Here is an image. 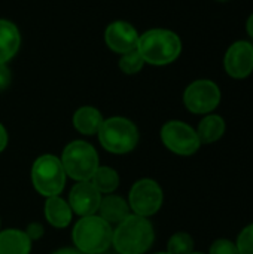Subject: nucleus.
I'll use <instances>...</instances> for the list:
<instances>
[{
  "label": "nucleus",
  "mask_w": 253,
  "mask_h": 254,
  "mask_svg": "<svg viewBox=\"0 0 253 254\" xmlns=\"http://www.w3.org/2000/svg\"><path fill=\"white\" fill-rule=\"evenodd\" d=\"M154 241L155 231L148 217L130 214L113 229L112 246L119 254H145Z\"/></svg>",
  "instance_id": "obj_1"
},
{
  "label": "nucleus",
  "mask_w": 253,
  "mask_h": 254,
  "mask_svg": "<svg viewBox=\"0 0 253 254\" xmlns=\"http://www.w3.org/2000/svg\"><path fill=\"white\" fill-rule=\"evenodd\" d=\"M137 51L145 63L167 65L174 63L182 52L180 37L167 28H151L139 36Z\"/></svg>",
  "instance_id": "obj_2"
},
{
  "label": "nucleus",
  "mask_w": 253,
  "mask_h": 254,
  "mask_svg": "<svg viewBox=\"0 0 253 254\" xmlns=\"http://www.w3.org/2000/svg\"><path fill=\"white\" fill-rule=\"evenodd\" d=\"M113 229L100 216L81 217L72 231L75 249L84 254H103L112 246Z\"/></svg>",
  "instance_id": "obj_3"
},
{
  "label": "nucleus",
  "mask_w": 253,
  "mask_h": 254,
  "mask_svg": "<svg viewBox=\"0 0 253 254\" xmlns=\"http://www.w3.org/2000/svg\"><path fill=\"white\" fill-rule=\"evenodd\" d=\"M97 135L103 149L113 155H125L133 152L140 138L136 124L122 116L104 119Z\"/></svg>",
  "instance_id": "obj_4"
},
{
  "label": "nucleus",
  "mask_w": 253,
  "mask_h": 254,
  "mask_svg": "<svg viewBox=\"0 0 253 254\" xmlns=\"http://www.w3.org/2000/svg\"><path fill=\"white\" fill-rule=\"evenodd\" d=\"M60 159L66 176L75 182H89L100 167L95 147L84 140L70 141Z\"/></svg>",
  "instance_id": "obj_5"
},
{
  "label": "nucleus",
  "mask_w": 253,
  "mask_h": 254,
  "mask_svg": "<svg viewBox=\"0 0 253 254\" xmlns=\"http://www.w3.org/2000/svg\"><path fill=\"white\" fill-rule=\"evenodd\" d=\"M66 171L61 159L55 155H42L31 165V183L34 190L45 196H60L66 186Z\"/></svg>",
  "instance_id": "obj_6"
},
{
  "label": "nucleus",
  "mask_w": 253,
  "mask_h": 254,
  "mask_svg": "<svg viewBox=\"0 0 253 254\" xmlns=\"http://www.w3.org/2000/svg\"><path fill=\"white\" fill-rule=\"evenodd\" d=\"M164 193L158 182L152 179H140L137 180L128 193V205L133 214L142 217H151L160 211L163 207Z\"/></svg>",
  "instance_id": "obj_7"
},
{
  "label": "nucleus",
  "mask_w": 253,
  "mask_h": 254,
  "mask_svg": "<svg viewBox=\"0 0 253 254\" xmlns=\"http://www.w3.org/2000/svg\"><path fill=\"white\" fill-rule=\"evenodd\" d=\"M161 141L170 152L180 156H191L201 146L197 131L182 121L166 122L161 128Z\"/></svg>",
  "instance_id": "obj_8"
},
{
  "label": "nucleus",
  "mask_w": 253,
  "mask_h": 254,
  "mask_svg": "<svg viewBox=\"0 0 253 254\" xmlns=\"http://www.w3.org/2000/svg\"><path fill=\"white\" fill-rule=\"evenodd\" d=\"M221 89L210 79L191 82L183 92V104L194 115H209L221 103Z\"/></svg>",
  "instance_id": "obj_9"
},
{
  "label": "nucleus",
  "mask_w": 253,
  "mask_h": 254,
  "mask_svg": "<svg viewBox=\"0 0 253 254\" xmlns=\"http://www.w3.org/2000/svg\"><path fill=\"white\" fill-rule=\"evenodd\" d=\"M224 67L230 77L246 79L253 71V45L246 40L234 42L225 52Z\"/></svg>",
  "instance_id": "obj_10"
},
{
  "label": "nucleus",
  "mask_w": 253,
  "mask_h": 254,
  "mask_svg": "<svg viewBox=\"0 0 253 254\" xmlns=\"http://www.w3.org/2000/svg\"><path fill=\"white\" fill-rule=\"evenodd\" d=\"M139 36L140 34L136 30V27H133V24H130L128 21H122V19L110 22L104 30L106 46L110 51L121 55L133 49H137Z\"/></svg>",
  "instance_id": "obj_11"
},
{
  "label": "nucleus",
  "mask_w": 253,
  "mask_h": 254,
  "mask_svg": "<svg viewBox=\"0 0 253 254\" xmlns=\"http://www.w3.org/2000/svg\"><path fill=\"white\" fill-rule=\"evenodd\" d=\"M101 198V193L91 182H76V185L70 189L67 202L76 216L86 217L94 216L98 211Z\"/></svg>",
  "instance_id": "obj_12"
},
{
  "label": "nucleus",
  "mask_w": 253,
  "mask_h": 254,
  "mask_svg": "<svg viewBox=\"0 0 253 254\" xmlns=\"http://www.w3.org/2000/svg\"><path fill=\"white\" fill-rule=\"evenodd\" d=\"M97 213L109 225H118L125 217H128L131 214V210H130L127 199H124L119 195L110 193V195H104L101 198V202H100Z\"/></svg>",
  "instance_id": "obj_13"
},
{
  "label": "nucleus",
  "mask_w": 253,
  "mask_h": 254,
  "mask_svg": "<svg viewBox=\"0 0 253 254\" xmlns=\"http://www.w3.org/2000/svg\"><path fill=\"white\" fill-rule=\"evenodd\" d=\"M45 219L55 229H64L72 223L73 211L69 202L60 196H51L45 201Z\"/></svg>",
  "instance_id": "obj_14"
},
{
  "label": "nucleus",
  "mask_w": 253,
  "mask_h": 254,
  "mask_svg": "<svg viewBox=\"0 0 253 254\" xmlns=\"http://www.w3.org/2000/svg\"><path fill=\"white\" fill-rule=\"evenodd\" d=\"M21 45V34L18 27L9 21L0 18V63L7 64L10 61Z\"/></svg>",
  "instance_id": "obj_15"
},
{
  "label": "nucleus",
  "mask_w": 253,
  "mask_h": 254,
  "mask_svg": "<svg viewBox=\"0 0 253 254\" xmlns=\"http://www.w3.org/2000/svg\"><path fill=\"white\" fill-rule=\"evenodd\" d=\"M101 112L92 106H82L73 113V127L78 132L84 135H95L98 134L103 125Z\"/></svg>",
  "instance_id": "obj_16"
},
{
  "label": "nucleus",
  "mask_w": 253,
  "mask_h": 254,
  "mask_svg": "<svg viewBox=\"0 0 253 254\" xmlns=\"http://www.w3.org/2000/svg\"><path fill=\"white\" fill-rule=\"evenodd\" d=\"M31 240L21 229L0 231V254H30Z\"/></svg>",
  "instance_id": "obj_17"
},
{
  "label": "nucleus",
  "mask_w": 253,
  "mask_h": 254,
  "mask_svg": "<svg viewBox=\"0 0 253 254\" xmlns=\"http://www.w3.org/2000/svg\"><path fill=\"white\" fill-rule=\"evenodd\" d=\"M225 129H227V124L224 118L219 115L209 113L200 121L198 128L195 131L201 144H210L221 140L225 134Z\"/></svg>",
  "instance_id": "obj_18"
},
{
  "label": "nucleus",
  "mask_w": 253,
  "mask_h": 254,
  "mask_svg": "<svg viewBox=\"0 0 253 254\" xmlns=\"http://www.w3.org/2000/svg\"><path fill=\"white\" fill-rule=\"evenodd\" d=\"M101 195L113 193L119 186V174L112 167H98L89 180Z\"/></svg>",
  "instance_id": "obj_19"
},
{
  "label": "nucleus",
  "mask_w": 253,
  "mask_h": 254,
  "mask_svg": "<svg viewBox=\"0 0 253 254\" xmlns=\"http://www.w3.org/2000/svg\"><path fill=\"white\" fill-rule=\"evenodd\" d=\"M194 252V238L186 232H177L167 243V253L191 254Z\"/></svg>",
  "instance_id": "obj_20"
},
{
  "label": "nucleus",
  "mask_w": 253,
  "mask_h": 254,
  "mask_svg": "<svg viewBox=\"0 0 253 254\" xmlns=\"http://www.w3.org/2000/svg\"><path fill=\"white\" fill-rule=\"evenodd\" d=\"M118 65H119L122 73H125V74H136V73H139L143 68L145 61H143L140 52L137 49H133V51L121 55Z\"/></svg>",
  "instance_id": "obj_21"
},
{
  "label": "nucleus",
  "mask_w": 253,
  "mask_h": 254,
  "mask_svg": "<svg viewBox=\"0 0 253 254\" xmlns=\"http://www.w3.org/2000/svg\"><path fill=\"white\" fill-rule=\"evenodd\" d=\"M236 246L240 254H253V223L240 232Z\"/></svg>",
  "instance_id": "obj_22"
},
{
  "label": "nucleus",
  "mask_w": 253,
  "mask_h": 254,
  "mask_svg": "<svg viewBox=\"0 0 253 254\" xmlns=\"http://www.w3.org/2000/svg\"><path fill=\"white\" fill-rule=\"evenodd\" d=\"M209 254H240L239 249L236 246V243H233L231 240L227 238H219L216 240L212 246Z\"/></svg>",
  "instance_id": "obj_23"
},
{
  "label": "nucleus",
  "mask_w": 253,
  "mask_h": 254,
  "mask_svg": "<svg viewBox=\"0 0 253 254\" xmlns=\"http://www.w3.org/2000/svg\"><path fill=\"white\" fill-rule=\"evenodd\" d=\"M24 232L27 234V237H28V238L31 240V243H33V241H37V240H40V238L43 237L45 229H43V226H42L40 223L31 222V223H28V226H27V229H25Z\"/></svg>",
  "instance_id": "obj_24"
},
{
  "label": "nucleus",
  "mask_w": 253,
  "mask_h": 254,
  "mask_svg": "<svg viewBox=\"0 0 253 254\" xmlns=\"http://www.w3.org/2000/svg\"><path fill=\"white\" fill-rule=\"evenodd\" d=\"M10 80H12V74H10L7 64L0 63V91L6 89L9 86Z\"/></svg>",
  "instance_id": "obj_25"
},
{
  "label": "nucleus",
  "mask_w": 253,
  "mask_h": 254,
  "mask_svg": "<svg viewBox=\"0 0 253 254\" xmlns=\"http://www.w3.org/2000/svg\"><path fill=\"white\" fill-rule=\"evenodd\" d=\"M7 141H9V137H7V131L6 128L3 127V124L0 122V153L6 149L7 146Z\"/></svg>",
  "instance_id": "obj_26"
},
{
  "label": "nucleus",
  "mask_w": 253,
  "mask_h": 254,
  "mask_svg": "<svg viewBox=\"0 0 253 254\" xmlns=\"http://www.w3.org/2000/svg\"><path fill=\"white\" fill-rule=\"evenodd\" d=\"M52 254H84V253H81V252H79V250H76V249H69V247H66V249L55 250Z\"/></svg>",
  "instance_id": "obj_27"
},
{
  "label": "nucleus",
  "mask_w": 253,
  "mask_h": 254,
  "mask_svg": "<svg viewBox=\"0 0 253 254\" xmlns=\"http://www.w3.org/2000/svg\"><path fill=\"white\" fill-rule=\"evenodd\" d=\"M246 31H248V34L251 36V39L253 40V13L246 21Z\"/></svg>",
  "instance_id": "obj_28"
},
{
  "label": "nucleus",
  "mask_w": 253,
  "mask_h": 254,
  "mask_svg": "<svg viewBox=\"0 0 253 254\" xmlns=\"http://www.w3.org/2000/svg\"><path fill=\"white\" fill-rule=\"evenodd\" d=\"M216 1H221V3H224V1H230V0H216Z\"/></svg>",
  "instance_id": "obj_29"
},
{
  "label": "nucleus",
  "mask_w": 253,
  "mask_h": 254,
  "mask_svg": "<svg viewBox=\"0 0 253 254\" xmlns=\"http://www.w3.org/2000/svg\"><path fill=\"white\" fill-rule=\"evenodd\" d=\"M155 254H170V253H167V252H161V253H155Z\"/></svg>",
  "instance_id": "obj_30"
},
{
  "label": "nucleus",
  "mask_w": 253,
  "mask_h": 254,
  "mask_svg": "<svg viewBox=\"0 0 253 254\" xmlns=\"http://www.w3.org/2000/svg\"><path fill=\"white\" fill-rule=\"evenodd\" d=\"M191 254H204V253H197V252H192Z\"/></svg>",
  "instance_id": "obj_31"
}]
</instances>
